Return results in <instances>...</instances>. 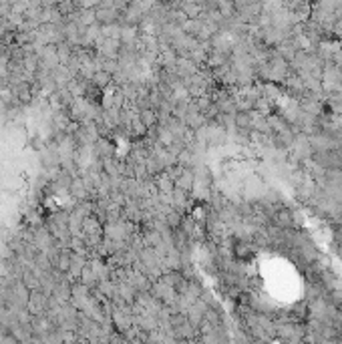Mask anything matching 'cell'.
<instances>
[{
	"instance_id": "obj_1",
	"label": "cell",
	"mask_w": 342,
	"mask_h": 344,
	"mask_svg": "<svg viewBox=\"0 0 342 344\" xmlns=\"http://www.w3.org/2000/svg\"><path fill=\"white\" fill-rule=\"evenodd\" d=\"M93 81H95V85L103 87V85L109 83V75H107V73H95V75H93Z\"/></svg>"
}]
</instances>
